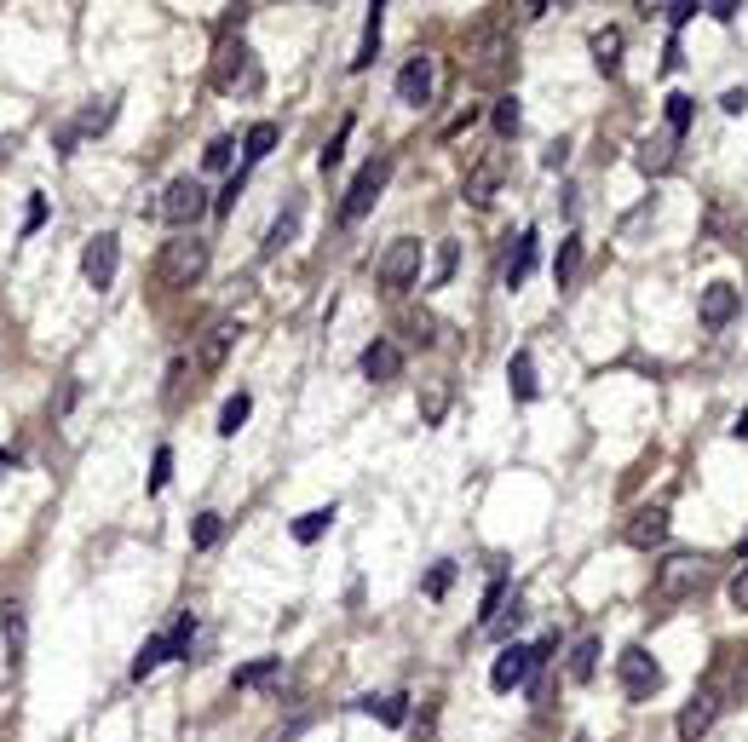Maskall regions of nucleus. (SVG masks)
Returning a JSON list of instances; mask_svg holds the SVG:
<instances>
[{
    "mask_svg": "<svg viewBox=\"0 0 748 742\" xmlns=\"http://www.w3.org/2000/svg\"><path fill=\"white\" fill-rule=\"evenodd\" d=\"M564 162H570V139H553L547 150H541V167H547V173H559Z\"/></svg>",
    "mask_w": 748,
    "mask_h": 742,
    "instance_id": "obj_45",
    "label": "nucleus"
},
{
    "mask_svg": "<svg viewBox=\"0 0 748 742\" xmlns=\"http://www.w3.org/2000/svg\"><path fill=\"white\" fill-rule=\"evenodd\" d=\"M162 662H167V633H156V639H144V650L133 656V679H150Z\"/></svg>",
    "mask_w": 748,
    "mask_h": 742,
    "instance_id": "obj_33",
    "label": "nucleus"
},
{
    "mask_svg": "<svg viewBox=\"0 0 748 742\" xmlns=\"http://www.w3.org/2000/svg\"><path fill=\"white\" fill-rule=\"evenodd\" d=\"M190 639H196V616H179V627H173V633H167V656H190Z\"/></svg>",
    "mask_w": 748,
    "mask_h": 742,
    "instance_id": "obj_39",
    "label": "nucleus"
},
{
    "mask_svg": "<svg viewBox=\"0 0 748 742\" xmlns=\"http://www.w3.org/2000/svg\"><path fill=\"white\" fill-rule=\"evenodd\" d=\"M328 524H334V501H328V507L300 512V518H294V541H300V547H311V541H323V535H328Z\"/></svg>",
    "mask_w": 748,
    "mask_h": 742,
    "instance_id": "obj_24",
    "label": "nucleus"
},
{
    "mask_svg": "<svg viewBox=\"0 0 748 742\" xmlns=\"http://www.w3.org/2000/svg\"><path fill=\"white\" fill-rule=\"evenodd\" d=\"M449 587H455V564H432L426 570V599H444Z\"/></svg>",
    "mask_w": 748,
    "mask_h": 742,
    "instance_id": "obj_40",
    "label": "nucleus"
},
{
    "mask_svg": "<svg viewBox=\"0 0 748 742\" xmlns=\"http://www.w3.org/2000/svg\"><path fill=\"white\" fill-rule=\"evenodd\" d=\"M386 179H392V162H386V156H374V162L357 167V179H351L346 202H340V219H346V225H357V219H363V213H369L374 202H380Z\"/></svg>",
    "mask_w": 748,
    "mask_h": 742,
    "instance_id": "obj_3",
    "label": "nucleus"
},
{
    "mask_svg": "<svg viewBox=\"0 0 748 742\" xmlns=\"http://www.w3.org/2000/svg\"><path fill=\"white\" fill-rule=\"evenodd\" d=\"M714 714H720V691H714V685H702V691L691 696L685 708H679V719H674V737H679V742H697L702 731L714 725Z\"/></svg>",
    "mask_w": 748,
    "mask_h": 742,
    "instance_id": "obj_10",
    "label": "nucleus"
},
{
    "mask_svg": "<svg viewBox=\"0 0 748 742\" xmlns=\"http://www.w3.org/2000/svg\"><path fill=\"white\" fill-rule=\"evenodd\" d=\"M720 110H725V116H743V110H748V93H743V87H731V93L720 98Z\"/></svg>",
    "mask_w": 748,
    "mask_h": 742,
    "instance_id": "obj_49",
    "label": "nucleus"
},
{
    "mask_svg": "<svg viewBox=\"0 0 748 742\" xmlns=\"http://www.w3.org/2000/svg\"><path fill=\"white\" fill-rule=\"evenodd\" d=\"M691 110H697V98H685V93H674L668 98V133H685V127H691Z\"/></svg>",
    "mask_w": 748,
    "mask_h": 742,
    "instance_id": "obj_37",
    "label": "nucleus"
},
{
    "mask_svg": "<svg viewBox=\"0 0 748 742\" xmlns=\"http://www.w3.org/2000/svg\"><path fill=\"white\" fill-rule=\"evenodd\" d=\"M231 162H236V144L231 139H213L208 150H202V167H208V173H231Z\"/></svg>",
    "mask_w": 748,
    "mask_h": 742,
    "instance_id": "obj_36",
    "label": "nucleus"
},
{
    "mask_svg": "<svg viewBox=\"0 0 748 742\" xmlns=\"http://www.w3.org/2000/svg\"><path fill=\"white\" fill-rule=\"evenodd\" d=\"M432 87H438V58H409L398 70V98L403 104H432Z\"/></svg>",
    "mask_w": 748,
    "mask_h": 742,
    "instance_id": "obj_12",
    "label": "nucleus"
},
{
    "mask_svg": "<svg viewBox=\"0 0 748 742\" xmlns=\"http://www.w3.org/2000/svg\"><path fill=\"white\" fill-rule=\"evenodd\" d=\"M576 271H582V236H564L559 259H553V282H559V288H570V282H576Z\"/></svg>",
    "mask_w": 748,
    "mask_h": 742,
    "instance_id": "obj_27",
    "label": "nucleus"
},
{
    "mask_svg": "<svg viewBox=\"0 0 748 742\" xmlns=\"http://www.w3.org/2000/svg\"><path fill=\"white\" fill-rule=\"evenodd\" d=\"M518 93H507V98H495V133H501V139H513L518 133Z\"/></svg>",
    "mask_w": 748,
    "mask_h": 742,
    "instance_id": "obj_35",
    "label": "nucleus"
},
{
    "mask_svg": "<svg viewBox=\"0 0 748 742\" xmlns=\"http://www.w3.org/2000/svg\"><path fill=\"white\" fill-rule=\"evenodd\" d=\"M167 478H173V449L162 443V449H156V461H150V489L162 495V489H167Z\"/></svg>",
    "mask_w": 748,
    "mask_h": 742,
    "instance_id": "obj_41",
    "label": "nucleus"
},
{
    "mask_svg": "<svg viewBox=\"0 0 748 742\" xmlns=\"http://www.w3.org/2000/svg\"><path fill=\"white\" fill-rule=\"evenodd\" d=\"M530 673H536V650H530V645H507L501 656H495L490 685H495V691H518Z\"/></svg>",
    "mask_w": 748,
    "mask_h": 742,
    "instance_id": "obj_13",
    "label": "nucleus"
},
{
    "mask_svg": "<svg viewBox=\"0 0 748 742\" xmlns=\"http://www.w3.org/2000/svg\"><path fill=\"white\" fill-rule=\"evenodd\" d=\"M47 225V196H29V213H24V236H35Z\"/></svg>",
    "mask_w": 748,
    "mask_h": 742,
    "instance_id": "obj_48",
    "label": "nucleus"
},
{
    "mask_svg": "<svg viewBox=\"0 0 748 742\" xmlns=\"http://www.w3.org/2000/svg\"><path fill=\"white\" fill-rule=\"evenodd\" d=\"M507 386H513L518 403H530V397L541 392V386H536V357H530V351H513V363H507Z\"/></svg>",
    "mask_w": 748,
    "mask_h": 742,
    "instance_id": "obj_19",
    "label": "nucleus"
},
{
    "mask_svg": "<svg viewBox=\"0 0 748 742\" xmlns=\"http://www.w3.org/2000/svg\"><path fill=\"white\" fill-rule=\"evenodd\" d=\"M495 185H501V162H484L467 173V202L472 208H490L495 202Z\"/></svg>",
    "mask_w": 748,
    "mask_h": 742,
    "instance_id": "obj_20",
    "label": "nucleus"
},
{
    "mask_svg": "<svg viewBox=\"0 0 748 742\" xmlns=\"http://www.w3.org/2000/svg\"><path fill=\"white\" fill-rule=\"evenodd\" d=\"M668 162H674V133L639 144V173H668Z\"/></svg>",
    "mask_w": 748,
    "mask_h": 742,
    "instance_id": "obj_32",
    "label": "nucleus"
},
{
    "mask_svg": "<svg viewBox=\"0 0 748 742\" xmlns=\"http://www.w3.org/2000/svg\"><path fill=\"white\" fill-rule=\"evenodd\" d=\"M616 673H622V691H628L633 702H651V696L662 691V662H656L645 645L622 650V656H616Z\"/></svg>",
    "mask_w": 748,
    "mask_h": 742,
    "instance_id": "obj_5",
    "label": "nucleus"
},
{
    "mask_svg": "<svg viewBox=\"0 0 748 742\" xmlns=\"http://www.w3.org/2000/svg\"><path fill=\"white\" fill-rule=\"evenodd\" d=\"M236 334H242V328H236L231 317H219V323L202 328V340H196V369H202V374H219V369H225V357H231Z\"/></svg>",
    "mask_w": 748,
    "mask_h": 742,
    "instance_id": "obj_9",
    "label": "nucleus"
},
{
    "mask_svg": "<svg viewBox=\"0 0 748 742\" xmlns=\"http://www.w3.org/2000/svg\"><path fill=\"white\" fill-rule=\"evenodd\" d=\"M254 415V397L248 392H236V397H225V409H219V432H225V438H236V432H242V420Z\"/></svg>",
    "mask_w": 748,
    "mask_h": 742,
    "instance_id": "obj_31",
    "label": "nucleus"
},
{
    "mask_svg": "<svg viewBox=\"0 0 748 742\" xmlns=\"http://www.w3.org/2000/svg\"><path fill=\"white\" fill-rule=\"evenodd\" d=\"M731 438H748V409H743L737 420H731Z\"/></svg>",
    "mask_w": 748,
    "mask_h": 742,
    "instance_id": "obj_51",
    "label": "nucleus"
},
{
    "mask_svg": "<svg viewBox=\"0 0 748 742\" xmlns=\"http://www.w3.org/2000/svg\"><path fill=\"white\" fill-rule=\"evenodd\" d=\"M110 121H116V98H93L81 116H75V133H87V139H98V133H110Z\"/></svg>",
    "mask_w": 748,
    "mask_h": 742,
    "instance_id": "obj_22",
    "label": "nucleus"
},
{
    "mask_svg": "<svg viewBox=\"0 0 748 742\" xmlns=\"http://www.w3.org/2000/svg\"><path fill=\"white\" fill-rule=\"evenodd\" d=\"M593 64L605 75L622 70V29H599V35H593Z\"/></svg>",
    "mask_w": 748,
    "mask_h": 742,
    "instance_id": "obj_26",
    "label": "nucleus"
},
{
    "mask_svg": "<svg viewBox=\"0 0 748 742\" xmlns=\"http://www.w3.org/2000/svg\"><path fill=\"white\" fill-rule=\"evenodd\" d=\"M219 535H225V518H219V512H196L190 541H196V547H219Z\"/></svg>",
    "mask_w": 748,
    "mask_h": 742,
    "instance_id": "obj_34",
    "label": "nucleus"
},
{
    "mask_svg": "<svg viewBox=\"0 0 748 742\" xmlns=\"http://www.w3.org/2000/svg\"><path fill=\"white\" fill-rule=\"evenodd\" d=\"M536 248H541V236H536V231H524V236H518L513 259H507V271H501V277H507V288H518V282H524L530 271H536Z\"/></svg>",
    "mask_w": 748,
    "mask_h": 742,
    "instance_id": "obj_18",
    "label": "nucleus"
},
{
    "mask_svg": "<svg viewBox=\"0 0 748 742\" xmlns=\"http://www.w3.org/2000/svg\"><path fill=\"white\" fill-rule=\"evenodd\" d=\"M702 12H708V18H720V24H731L743 6H737V0H714V6H702Z\"/></svg>",
    "mask_w": 748,
    "mask_h": 742,
    "instance_id": "obj_50",
    "label": "nucleus"
},
{
    "mask_svg": "<svg viewBox=\"0 0 748 742\" xmlns=\"http://www.w3.org/2000/svg\"><path fill=\"white\" fill-rule=\"evenodd\" d=\"M622 541H628V547H639V553H656V547L668 541V507H639L628 518Z\"/></svg>",
    "mask_w": 748,
    "mask_h": 742,
    "instance_id": "obj_11",
    "label": "nucleus"
},
{
    "mask_svg": "<svg viewBox=\"0 0 748 742\" xmlns=\"http://www.w3.org/2000/svg\"><path fill=\"white\" fill-rule=\"evenodd\" d=\"M213 87H219V93H254V87H259L254 52L242 47V41L219 47V58H213Z\"/></svg>",
    "mask_w": 748,
    "mask_h": 742,
    "instance_id": "obj_6",
    "label": "nucleus"
},
{
    "mask_svg": "<svg viewBox=\"0 0 748 742\" xmlns=\"http://www.w3.org/2000/svg\"><path fill=\"white\" fill-rule=\"evenodd\" d=\"M570 742H593V737H587V731H582V737H570Z\"/></svg>",
    "mask_w": 748,
    "mask_h": 742,
    "instance_id": "obj_52",
    "label": "nucleus"
},
{
    "mask_svg": "<svg viewBox=\"0 0 748 742\" xmlns=\"http://www.w3.org/2000/svg\"><path fill=\"white\" fill-rule=\"evenodd\" d=\"M116 265H121V236L98 231L87 248H81V277L93 282V288H110L116 282Z\"/></svg>",
    "mask_w": 748,
    "mask_h": 742,
    "instance_id": "obj_8",
    "label": "nucleus"
},
{
    "mask_svg": "<svg viewBox=\"0 0 748 742\" xmlns=\"http://www.w3.org/2000/svg\"><path fill=\"white\" fill-rule=\"evenodd\" d=\"M346 139H351V121H340V133H334V139H328V150L317 156V162H323V173H328V167H340V156H346Z\"/></svg>",
    "mask_w": 748,
    "mask_h": 742,
    "instance_id": "obj_43",
    "label": "nucleus"
},
{
    "mask_svg": "<svg viewBox=\"0 0 748 742\" xmlns=\"http://www.w3.org/2000/svg\"><path fill=\"white\" fill-rule=\"evenodd\" d=\"M294 231H300V202H294V208L282 213V219H277V225H271V231H265V259H277L282 248L294 242Z\"/></svg>",
    "mask_w": 748,
    "mask_h": 742,
    "instance_id": "obj_29",
    "label": "nucleus"
},
{
    "mask_svg": "<svg viewBox=\"0 0 748 742\" xmlns=\"http://www.w3.org/2000/svg\"><path fill=\"white\" fill-rule=\"evenodd\" d=\"M271 150H277V121H254L248 139H242V162L254 167V162H265Z\"/></svg>",
    "mask_w": 748,
    "mask_h": 742,
    "instance_id": "obj_23",
    "label": "nucleus"
},
{
    "mask_svg": "<svg viewBox=\"0 0 748 742\" xmlns=\"http://www.w3.org/2000/svg\"><path fill=\"white\" fill-rule=\"evenodd\" d=\"M0 633H6V662L18 668V662H24V639H29V622H24V604L18 599L0 604Z\"/></svg>",
    "mask_w": 748,
    "mask_h": 742,
    "instance_id": "obj_16",
    "label": "nucleus"
},
{
    "mask_svg": "<svg viewBox=\"0 0 748 742\" xmlns=\"http://www.w3.org/2000/svg\"><path fill=\"white\" fill-rule=\"evenodd\" d=\"M357 708L374 714L380 725H409V696H357Z\"/></svg>",
    "mask_w": 748,
    "mask_h": 742,
    "instance_id": "obj_21",
    "label": "nucleus"
},
{
    "mask_svg": "<svg viewBox=\"0 0 748 742\" xmlns=\"http://www.w3.org/2000/svg\"><path fill=\"white\" fill-rule=\"evenodd\" d=\"M409 340H415V346H432V340H438V323H432L426 311H415V317H409Z\"/></svg>",
    "mask_w": 748,
    "mask_h": 742,
    "instance_id": "obj_44",
    "label": "nucleus"
},
{
    "mask_svg": "<svg viewBox=\"0 0 748 742\" xmlns=\"http://www.w3.org/2000/svg\"><path fill=\"white\" fill-rule=\"evenodd\" d=\"M725 599L737 604V610H748V564H743V570H737L731 581H725Z\"/></svg>",
    "mask_w": 748,
    "mask_h": 742,
    "instance_id": "obj_46",
    "label": "nucleus"
},
{
    "mask_svg": "<svg viewBox=\"0 0 748 742\" xmlns=\"http://www.w3.org/2000/svg\"><path fill=\"white\" fill-rule=\"evenodd\" d=\"M242 185H248V173H231V179H225V190L213 196V213H231L236 196H242Z\"/></svg>",
    "mask_w": 748,
    "mask_h": 742,
    "instance_id": "obj_42",
    "label": "nucleus"
},
{
    "mask_svg": "<svg viewBox=\"0 0 748 742\" xmlns=\"http://www.w3.org/2000/svg\"><path fill=\"white\" fill-rule=\"evenodd\" d=\"M697 317L708 328H725L731 317H737V288H731V282H708L702 300H697Z\"/></svg>",
    "mask_w": 748,
    "mask_h": 742,
    "instance_id": "obj_15",
    "label": "nucleus"
},
{
    "mask_svg": "<svg viewBox=\"0 0 748 742\" xmlns=\"http://www.w3.org/2000/svg\"><path fill=\"white\" fill-rule=\"evenodd\" d=\"M380 12H386V6L374 0L369 18H363V41H357V58H351V70H369V64H374V52H380Z\"/></svg>",
    "mask_w": 748,
    "mask_h": 742,
    "instance_id": "obj_25",
    "label": "nucleus"
},
{
    "mask_svg": "<svg viewBox=\"0 0 748 742\" xmlns=\"http://www.w3.org/2000/svg\"><path fill=\"white\" fill-rule=\"evenodd\" d=\"M208 190H202V179H173V185L162 190V202H156V213H162L167 225H179V231H190L202 213H208Z\"/></svg>",
    "mask_w": 748,
    "mask_h": 742,
    "instance_id": "obj_4",
    "label": "nucleus"
},
{
    "mask_svg": "<svg viewBox=\"0 0 748 742\" xmlns=\"http://www.w3.org/2000/svg\"><path fill=\"white\" fill-rule=\"evenodd\" d=\"M282 673V656H259L248 668H236V691H259V685H271Z\"/></svg>",
    "mask_w": 748,
    "mask_h": 742,
    "instance_id": "obj_28",
    "label": "nucleus"
},
{
    "mask_svg": "<svg viewBox=\"0 0 748 742\" xmlns=\"http://www.w3.org/2000/svg\"><path fill=\"white\" fill-rule=\"evenodd\" d=\"M708 581V558L702 553H668L656 564V599H685Z\"/></svg>",
    "mask_w": 748,
    "mask_h": 742,
    "instance_id": "obj_2",
    "label": "nucleus"
},
{
    "mask_svg": "<svg viewBox=\"0 0 748 742\" xmlns=\"http://www.w3.org/2000/svg\"><path fill=\"white\" fill-rule=\"evenodd\" d=\"M449 380H426L421 386V403H415V409H421V426H444V415H449Z\"/></svg>",
    "mask_w": 748,
    "mask_h": 742,
    "instance_id": "obj_17",
    "label": "nucleus"
},
{
    "mask_svg": "<svg viewBox=\"0 0 748 742\" xmlns=\"http://www.w3.org/2000/svg\"><path fill=\"white\" fill-rule=\"evenodd\" d=\"M593 668H599V639L587 633V639H576V650H570V679H576V685H587V679H593Z\"/></svg>",
    "mask_w": 748,
    "mask_h": 742,
    "instance_id": "obj_30",
    "label": "nucleus"
},
{
    "mask_svg": "<svg viewBox=\"0 0 748 742\" xmlns=\"http://www.w3.org/2000/svg\"><path fill=\"white\" fill-rule=\"evenodd\" d=\"M363 374H369L374 386H380V380H398L403 374V346L398 340H369V346H363Z\"/></svg>",
    "mask_w": 748,
    "mask_h": 742,
    "instance_id": "obj_14",
    "label": "nucleus"
},
{
    "mask_svg": "<svg viewBox=\"0 0 748 742\" xmlns=\"http://www.w3.org/2000/svg\"><path fill=\"white\" fill-rule=\"evenodd\" d=\"M662 12H668V24H674V29H685V24L702 12V6H697V0H674V6H662Z\"/></svg>",
    "mask_w": 748,
    "mask_h": 742,
    "instance_id": "obj_47",
    "label": "nucleus"
},
{
    "mask_svg": "<svg viewBox=\"0 0 748 742\" xmlns=\"http://www.w3.org/2000/svg\"><path fill=\"white\" fill-rule=\"evenodd\" d=\"M202 271H208V242L196 231H179L162 248V259H156V282H162V288H190Z\"/></svg>",
    "mask_w": 748,
    "mask_h": 742,
    "instance_id": "obj_1",
    "label": "nucleus"
},
{
    "mask_svg": "<svg viewBox=\"0 0 748 742\" xmlns=\"http://www.w3.org/2000/svg\"><path fill=\"white\" fill-rule=\"evenodd\" d=\"M455 259H461V248H455V242H438V259H432V288H444V282L455 277Z\"/></svg>",
    "mask_w": 748,
    "mask_h": 742,
    "instance_id": "obj_38",
    "label": "nucleus"
},
{
    "mask_svg": "<svg viewBox=\"0 0 748 742\" xmlns=\"http://www.w3.org/2000/svg\"><path fill=\"white\" fill-rule=\"evenodd\" d=\"M374 277H380V288H409V282L421 277V242H415V236H398V242L380 254Z\"/></svg>",
    "mask_w": 748,
    "mask_h": 742,
    "instance_id": "obj_7",
    "label": "nucleus"
}]
</instances>
